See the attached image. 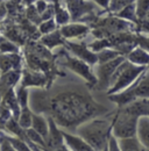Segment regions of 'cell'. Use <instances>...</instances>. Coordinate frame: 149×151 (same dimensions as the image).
<instances>
[{
  "label": "cell",
  "mask_w": 149,
  "mask_h": 151,
  "mask_svg": "<svg viewBox=\"0 0 149 151\" xmlns=\"http://www.w3.org/2000/svg\"><path fill=\"white\" fill-rule=\"evenodd\" d=\"M90 87L78 77L72 81L56 80L48 88H30L29 108L34 114L51 119L59 129L74 134L86 121L111 113L95 100Z\"/></svg>",
  "instance_id": "obj_1"
},
{
  "label": "cell",
  "mask_w": 149,
  "mask_h": 151,
  "mask_svg": "<svg viewBox=\"0 0 149 151\" xmlns=\"http://www.w3.org/2000/svg\"><path fill=\"white\" fill-rule=\"evenodd\" d=\"M114 115L115 109L106 115L91 119L80 124L74 134L88 142L94 151H104L112 137Z\"/></svg>",
  "instance_id": "obj_2"
},
{
  "label": "cell",
  "mask_w": 149,
  "mask_h": 151,
  "mask_svg": "<svg viewBox=\"0 0 149 151\" xmlns=\"http://www.w3.org/2000/svg\"><path fill=\"white\" fill-rule=\"evenodd\" d=\"M146 70H147L146 68L136 66V65L132 64L130 62H128L127 59H125L112 77L110 87L106 92L107 96L119 94V93L126 91L127 88H129Z\"/></svg>",
  "instance_id": "obj_3"
},
{
  "label": "cell",
  "mask_w": 149,
  "mask_h": 151,
  "mask_svg": "<svg viewBox=\"0 0 149 151\" xmlns=\"http://www.w3.org/2000/svg\"><path fill=\"white\" fill-rule=\"evenodd\" d=\"M107 98L116 108L124 107L136 100H149V69L139 77V79L129 88L119 94L110 95Z\"/></svg>",
  "instance_id": "obj_4"
},
{
  "label": "cell",
  "mask_w": 149,
  "mask_h": 151,
  "mask_svg": "<svg viewBox=\"0 0 149 151\" xmlns=\"http://www.w3.org/2000/svg\"><path fill=\"white\" fill-rule=\"evenodd\" d=\"M139 117L128 113L125 108H116L114 115L112 135L116 139H126L135 137L137 134Z\"/></svg>",
  "instance_id": "obj_5"
},
{
  "label": "cell",
  "mask_w": 149,
  "mask_h": 151,
  "mask_svg": "<svg viewBox=\"0 0 149 151\" xmlns=\"http://www.w3.org/2000/svg\"><path fill=\"white\" fill-rule=\"evenodd\" d=\"M62 64L68 70L72 71L77 77L86 81L91 87L97 86V78L93 72V68L88 63L80 60L77 57L69 55V52H65L62 58Z\"/></svg>",
  "instance_id": "obj_6"
},
{
  "label": "cell",
  "mask_w": 149,
  "mask_h": 151,
  "mask_svg": "<svg viewBox=\"0 0 149 151\" xmlns=\"http://www.w3.org/2000/svg\"><path fill=\"white\" fill-rule=\"evenodd\" d=\"M126 59L125 56L118 57L116 59L105 63V64H97L93 66V72L97 78V86L100 90H105L107 92L110 84H111L112 77L115 73L116 69L120 66V64Z\"/></svg>",
  "instance_id": "obj_7"
},
{
  "label": "cell",
  "mask_w": 149,
  "mask_h": 151,
  "mask_svg": "<svg viewBox=\"0 0 149 151\" xmlns=\"http://www.w3.org/2000/svg\"><path fill=\"white\" fill-rule=\"evenodd\" d=\"M69 50L72 52V55L77 58H79L80 60L88 63L91 66H95L98 60H97V54L93 52L92 50L89 48L88 44L82 43V42H74V41H68L67 43Z\"/></svg>",
  "instance_id": "obj_8"
},
{
  "label": "cell",
  "mask_w": 149,
  "mask_h": 151,
  "mask_svg": "<svg viewBox=\"0 0 149 151\" xmlns=\"http://www.w3.org/2000/svg\"><path fill=\"white\" fill-rule=\"evenodd\" d=\"M62 37L67 41H76L82 40L90 33V27L82 22H70L67 26H63L59 28Z\"/></svg>",
  "instance_id": "obj_9"
},
{
  "label": "cell",
  "mask_w": 149,
  "mask_h": 151,
  "mask_svg": "<svg viewBox=\"0 0 149 151\" xmlns=\"http://www.w3.org/2000/svg\"><path fill=\"white\" fill-rule=\"evenodd\" d=\"M22 71L15 70L7 73H2L0 77V100L7 94L9 91L15 90L21 83Z\"/></svg>",
  "instance_id": "obj_10"
},
{
  "label": "cell",
  "mask_w": 149,
  "mask_h": 151,
  "mask_svg": "<svg viewBox=\"0 0 149 151\" xmlns=\"http://www.w3.org/2000/svg\"><path fill=\"white\" fill-rule=\"evenodd\" d=\"M47 78L42 72H35L33 70H22V78L20 86L32 88H46Z\"/></svg>",
  "instance_id": "obj_11"
},
{
  "label": "cell",
  "mask_w": 149,
  "mask_h": 151,
  "mask_svg": "<svg viewBox=\"0 0 149 151\" xmlns=\"http://www.w3.org/2000/svg\"><path fill=\"white\" fill-rule=\"evenodd\" d=\"M62 135L65 147L70 151H94L88 142H85L82 137L77 136L76 134L62 130Z\"/></svg>",
  "instance_id": "obj_12"
},
{
  "label": "cell",
  "mask_w": 149,
  "mask_h": 151,
  "mask_svg": "<svg viewBox=\"0 0 149 151\" xmlns=\"http://www.w3.org/2000/svg\"><path fill=\"white\" fill-rule=\"evenodd\" d=\"M22 56L19 54H1L0 52V71L1 73H7L9 71L21 70Z\"/></svg>",
  "instance_id": "obj_13"
},
{
  "label": "cell",
  "mask_w": 149,
  "mask_h": 151,
  "mask_svg": "<svg viewBox=\"0 0 149 151\" xmlns=\"http://www.w3.org/2000/svg\"><path fill=\"white\" fill-rule=\"evenodd\" d=\"M126 59L130 62L132 64L140 66V68H146L149 66V51L142 48L141 45H135L134 49L126 56Z\"/></svg>",
  "instance_id": "obj_14"
},
{
  "label": "cell",
  "mask_w": 149,
  "mask_h": 151,
  "mask_svg": "<svg viewBox=\"0 0 149 151\" xmlns=\"http://www.w3.org/2000/svg\"><path fill=\"white\" fill-rule=\"evenodd\" d=\"M70 15H71V20L74 22H77V20L82 18L85 13H88L90 11L91 7L90 6L92 2H85V1H67L64 2Z\"/></svg>",
  "instance_id": "obj_15"
},
{
  "label": "cell",
  "mask_w": 149,
  "mask_h": 151,
  "mask_svg": "<svg viewBox=\"0 0 149 151\" xmlns=\"http://www.w3.org/2000/svg\"><path fill=\"white\" fill-rule=\"evenodd\" d=\"M32 129L35 130L40 136H42V138L47 143V139H48V136H49V121H48L47 116L33 113Z\"/></svg>",
  "instance_id": "obj_16"
},
{
  "label": "cell",
  "mask_w": 149,
  "mask_h": 151,
  "mask_svg": "<svg viewBox=\"0 0 149 151\" xmlns=\"http://www.w3.org/2000/svg\"><path fill=\"white\" fill-rule=\"evenodd\" d=\"M0 104H2V105H5L6 107H8V108L11 109V112L13 113L14 119L18 120L19 116H20V113H21V107H20V105H19L15 90L9 91L7 94L0 100Z\"/></svg>",
  "instance_id": "obj_17"
},
{
  "label": "cell",
  "mask_w": 149,
  "mask_h": 151,
  "mask_svg": "<svg viewBox=\"0 0 149 151\" xmlns=\"http://www.w3.org/2000/svg\"><path fill=\"white\" fill-rule=\"evenodd\" d=\"M64 5L62 2H54V7H55L54 19H55L56 24L59 26V28L63 26H67L71 22V15H70L67 6H64Z\"/></svg>",
  "instance_id": "obj_18"
},
{
  "label": "cell",
  "mask_w": 149,
  "mask_h": 151,
  "mask_svg": "<svg viewBox=\"0 0 149 151\" xmlns=\"http://www.w3.org/2000/svg\"><path fill=\"white\" fill-rule=\"evenodd\" d=\"M136 137L139 138V141L141 142V144L143 145V148L146 150L149 151V117L148 116H143V117H141L139 120Z\"/></svg>",
  "instance_id": "obj_19"
},
{
  "label": "cell",
  "mask_w": 149,
  "mask_h": 151,
  "mask_svg": "<svg viewBox=\"0 0 149 151\" xmlns=\"http://www.w3.org/2000/svg\"><path fill=\"white\" fill-rule=\"evenodd\" d=\"M41 43L46 47V48H49V49H54L55 47L58 45H62L64 43V38L62 37L61 35V32L59 29H57L56 32L49 34V35H46L41 38Z\"/></svg>",
  "instance_id": "obj_20"
},
{
  "label": "cell",
  "mask_w": 149,
  "mask_h": 151,
  "mask_svg": "<svg viewBox=\"0 0 149 151\" xmlns=\"http://www.w3.org/2000/svg\"><path fill=\"white\" fill-rule=\"evenodd\" d=\"M118 141L121 151H146L136 136L126 139H118Z\"/></svg>",
  "instance_id": "obj_21"
},
{
  "label": "cell",
  "mask_w": 149,
  "mask_h": 151,
  "mask_svg": "<svg viewBox=\"0 0 149 151\" xmlns=\"http://www.w3.org/2000/svg\"><path fill=\"white\" fill-rule=\"evenodd\" d=\"M122 56L116 49L114 48H106V49H103L100 50L99 52H97V60L98 63L97 64H105V63H108L112 62L114 59H116L118 57Z\"/></svg>",
  "instance_id": "obj_22"
},
{
  "label": "cell",
  "mask_w": 149,
  "mask_h": 151,
  "mask_svg": "<svg viewBox=\"0 0 149 151\" xmlns=\"http://www.w3.org/2000/svg\"><path fill=\"white\" fill-rule=\"evenodd\" d=\"M115 17L121 20H125L127 22H130V23H135V26H136L137 19H136V12H135V1H132L127 7H125Z\"/></svg>",
  "instance_id": "obj_23"
},
{
  "label": "cell",
  "mask_w": 149,
  "mask_h": 151,
  "mask_svg": "<svg viewBox=\"0 0 149 151\" xmlns=\"http://www.w3.org/2000/svg\"><path fill=\"white\" fill-rule=\"evenodd\" d=\"M18 123L23 130H27V129H30L32 128L33 112L30 111V108L21 109V113H20V116H19L18 119Z\"/></svg>",
  "instance_id": "obj_24"
},
{
  "label": "cell",
  "mask_w": 149,
  "mask_h": 151,
  "mask_svg": "<svg viewBox=\"0 0 149 151\" xmlns=\"http://www.w3.org/2000/svg\"><path fill=\"white\" fill-rule=\"evenodd\" d=\"M4 135L17 151H34L33 148L27 142H25L23 139L15 137V136H12V135H8L7 132H4Z\"/></svg>",
  "instance_id": "obj_25"
},
{
  "label": "cell",
  "mask_w": 149,
  "mask_h": 151,
  "mask_svg": "<svg viewBox=\"0 0 149 151\" xmlns=\"http://www.w3.org/2000/svg\"><path fill=\"white\" fill-rule=\"evenodd\" d=\"M15 93H17V98H18L19 105H20L21 109L29 108V90L19 85L15 88Z\"/></svg>",
  "instance_id": "obj_26"
},
{
  "label": "cell",
  "mask_w": 149,
  "mask_h": 151,
  "mask_svg": "<svg viewBox=\"0 0 149 151\" xmlns=\"http://www.w3.org/2000/svg\"><path fill=\"white\" fill-rule=\"evenodd\" d=\"M0 52L1 54H19L18 45L8 38L0 36Z\"/></svg>",
  "instance_id": "obj_27"
},
{
  "label": "cell",
  "mask_w": 149,
  "mask_h": 151,
  "mask_svg": "<svg viewBox=\"0 0 149 151\" xmlns=\"http://www.w3.org/2000/svg\"><path fill=\"white\" fill-rule=\"evenodd\" d=\"M135 12H136V19L139 22L149 13V0L135 1Z\"/></svg>",
  "instance_id": "obj_28"
},
{
  "label": "cell",
  "mask_w": 149,
  "mask_h": 151,
  "mask_svg": "<svg viewBox=\"0 0 149 151\" xmlns=\"http://www.w3.org/2000/svg\"><path fill=\"white\" fill-rule=\"evenodd\" d=\"M57 24L55 22V19H50L47 20V21H42L40 24H38V30L42 35H49L51 33H54L57 30Z\"/></svg>",
  "instance_id": "obj_29"
},
{
  "label": "cell",
  "mask_w": 149,
  "mask_h": 151,
  "mask_svg": "<svg viewBox=\"0 0 149 151\" xmlns=\"http://www.w3.org/2000/svg\"><path fill=\"white\" fill-rule=\"evenodd\" d=\"M132 1H122V0H113V1H110V4H108V9L111 11V13L113 14H118V13H120L125 7H127L128 5H129Z\"/></svg>",
  "instance_id": "obj_30"
},
{
  "label": "cell",
  "mask_w": 149,
  "mask_h": 151,
  "mask_svg": "<svg viewBox=\"0 0 149 151\" xmlns=\"http://www.w3.org/2000/svg\"><path fill=\"white\" fill-rule=\"evenodd\" d=\"M0 151H17L9 143V141L5 137L4 132H0Z\"/></svg>",
  "instance_id": "obj_31"
},
{
  "label": "cell",
  "mask_w": 149,
  "mask_h": 151,
  "mask_svg": "<svg viewBox=\"0 0 149 151\" xmlns=\"http://www.w3.org/2000/svg\"><path fill=\"white\" fill-rule=\"evenodd\" d=\"M136 26H137L139 29H140L141 32H143L145 34H149V13L143 18V19L141 20V21H139Z\"/></svg>",
  "instance_id": "obj_32"
},
{
  "label": "cell",
  "mask_w": 149,
  "mask_h": 151,
  "mask_svg": "<svg viewBox=\"0 0 149 151\" xmlns=\"http://www.w3.org/2000/svg\"><path fill=\"white\" fill-rule=\"evenodd\" d=\"M107 151H121L120 145H119V141L113 135L110 138V142H108V145H107Z\"/></svg>",
  "instance_id": "obj_33"
},
{
  "label": "cell",
  "mask_w": 149,
  "mask_h": 151,
  "mask_svg": "<svg viewBox=\"0 0 149 151\" xmlns=\"http://www.w3.org/2000/svg\"><path fill=\"white\" fill-rule=\"evenodd\" d=\"M48 7H49V6H48V4H47L46 1H36V2H35V9H36V12L40 15H42V14L47 11Z\"/></svg>",
  "instance_id": "obj_34"
},
{
  "label": "cell",
  "mask_w": 149,
  "mask_h": 151,
  "mask_svg": "<svg viewBox=\"0 0 149 151\" xmlns=\"http://www.w3.org/2000/svg\"><path fill=\"white\" fill-rule=\"evenodd\" d=\"M140 45H141L142 48H145L146 50H148L149 51V38L148 37L141 38V41H140Z\"/></svg>",
  "instance_id": "obj_35"
},
{
  "label": "cell",
  "mask_w": 149,
  "mask_h": 151,
  "mask_svg": "<svg viewBox=\"0 0 149 151\" xmlns=\"http://www.w3.org/2000/svg\"><path fill=\"white\" fill-rule=\"evenodd\" d=\"M6 15V8L2 6V4L0 5V20H2Z\"/></svg>",
  "instance_id": "obj_36"
},
{
  "label": "cell",
  "mask_w": 149,
  "mask_h": 151,
  "mask_svg": "<svg viewBox=\"0 0 149 151\" xmlns=\"http://www.w3.org/2000/svg\"><path fill=\"white\" fill-rule=\"evenodd\" d=\"M4 130V128H2V126H1V123H0V132H2Z\"/></svg>",
  "instance_id": "obj_37"
},
{
  "label": "cell",
  "mask_w": 149,
  "mask_h": 151,
  "mask_svg": "<svg viewBox=\"0 0 149 151\" xmlns=\"http://www.w3.org/2000/svg\"><path fill=\"white\" fill-rule=\"evenodd\" d=\"M1 75H2V73H1V71H0V77H1Z\"/></svg>",
  "instance_id": "obj_38"
},
{
  "label": "cell",
  "mask_w": 149,
  "mask_h": 151,
  "mask_svg": "<svg viewBox=\"0 0 149 151\" xmlns=\"http://www.w3.org/2000/svg\"><path fill=\"white\" fill-rule=\"evenodd\" d=\"M104 151H107V148H106V149H105V150H104Z\"/></svg>",
  "instance_id": "obj_39"
},
{
  "label": "cell",
  "mask_w": 149,
  "mask_h": 151,
  "mask_svg": "<svg viewBox=\"0 0 149 151\" xmlns=\"http://www.w3.org/2000/svg\"><path fill=\"white\" fill-rule=\"evenodd\" d=\"M1 4H2V2H1V1H0V5H1Z\"/></svg>",
  "instance_id": "obj_40"
},
{
  "label": "cell",
  "mask_w": 149,
  "mask_h": 151,
  "mask_svg": "<svg viewBox=\"0 0 149 151\" xmlns=\"http://www.w3.org/2000/svg\"><path fill=\"white\" fill-rule=\"evenodd\" d=\"M148 117H149V115H148Z\"/></svg>",
  "instance_id": "obj_41"
},
{
  "label": "cell",
  "mask_w": 149,
  "mask_h": 151,
  "mask_svg": "<svg viewBox=\"0 0 149 151\" xmlns=\"http://www.w3.org/2000/svg\"><path fill=\"white\" fill-rule=\"evenodd\" d=\"M148 69H149V66H148Z\"/></svg>",
  "instance_id": "obj_42"
},
{
  "label": "cell",
  "mask_w": 149,
  "mask_h": 151,
  "mask_svg": "<svg viewBox=\"0 0 149 151\" xmlns=\"http://www.w3.org/2000/svg\"><path fill=\"white\" fill-rule=\"evenodd\" d=\"M146 151H148V150H146Z\"/></svg>",
  "instance_id": "obj_43"
}]
</instances>
